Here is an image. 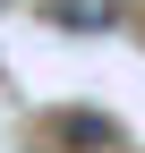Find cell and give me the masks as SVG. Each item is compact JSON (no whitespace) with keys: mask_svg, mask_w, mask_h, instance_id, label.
Segmentation results:
<instances>
[{"mask_svg":"<svg viewBox=\"0 0 145 153\" xmlns=\"http://www.w3.org/2000/svg\"><path fill=\"white\" fill-rule=\"evenodd\" d=\"M51 26L60 34H111L120 26V0H51Z\"/></svg>","mask_w":145,"mask_h":153,"instance_id":"obj_1","label":"cell"}]
</instances>
